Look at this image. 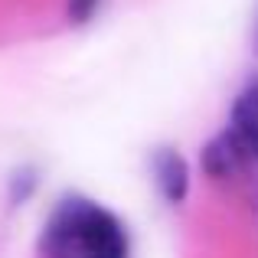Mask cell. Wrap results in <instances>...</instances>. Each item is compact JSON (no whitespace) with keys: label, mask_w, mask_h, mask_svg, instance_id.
I'll list each match as a JSON object with an SVG mask.
<instances>
[{"label":"cell","mask_w":258,"mask_h":258,"mask_svg":"<svg viewBox=\"0 0 258 258\" xmlns=\"http://www.w3.org/2000/svg\"><path fill=\"white\" fill-rule=\"evenodd\" d=\"M39 258H127V232L95 200L66 196L43 226Z\"/></svg>","instance_id":"obj_1"},{"label":"cell","mask_w":258,"mask_h":258,"mask_svg":"<svg viewBox=\"0 0 258 258\" xmlns=\"http://www.w3.org/2000/svg\"><path fill=\"white\" fill-rule=\"evenodd\" d=\"M229 134L239 141L248 164H258V76H252L242 92L235 95L232 114H229Z\"/></svg>","instance_id":"obj_2"},{"label":"cell","mask_w":258,"mask_h":258,"mask_svg":"<svg viewBox=\"0 0 258 258\" xmlns=\"http://www.w3.org/2000/svg\"><path fill=\"white\" fill-rule=\"evenodd\" d=\"M245 164H248V157L242 154L239 141H235L229 131L216 134V138L209 141L206 147H203V154H200V167H203V173H206L209 180H216V183H222V180H235V176L245 170Z\"/></svg>","instance_id":"obj_3"},{"label":"cell","mask_w":258,"mask_h":258,"mask_svg":"<svg viewBox=\"0 0 258 258\" xmlns=\"http://www.w3.org/2000/svg\"><path fill=\"white\" fill-rule=\"evenodd\" d=\"M151 170H154V180H157V189L164 193L167 203L180 206L189 193V167L173 147H160L151 160Z\"/></svg>","instance_id":"obj_4"},{"label":"cell","mask_w":258,"mask_h":258,"mask_svg":"<svg viewBox=\"0 0 258 258\" xmlns=\"http://www.w3.org/2000/svg\"><path fill=\"white\" fill-rule=\"evenodd\" d=\"M101 0H66V10H69V20L72 23H88L95 17Z\"/></svg>","instance_id":"obj_5"},{"label":"cell","mask_w":258,"mask_h":258,"mask_svg":"<svg viewBox=\"0 0 258 258\" xmlns=\"http://www.w3.org/2000/svg\"><path fill=\"white\" fill-rule=\"evenodd\" d=\"M252 49H255V56H258V17H255V30H252Z\"/></svg>","instance_id":"obj_6"}]
</instances>
